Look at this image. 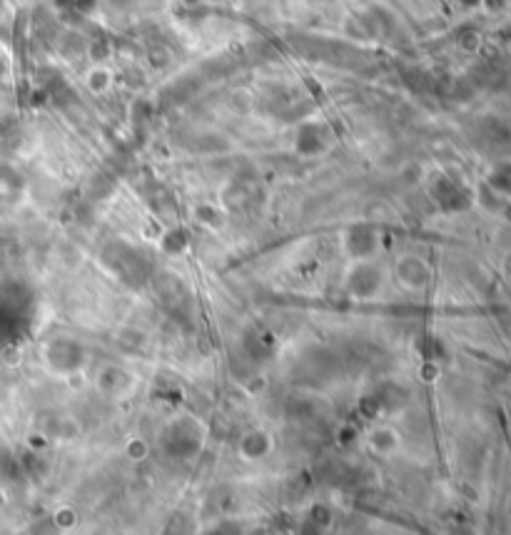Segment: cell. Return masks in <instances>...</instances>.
<instances>
[{"mask_svg":"<svg viewBox=\"0 0 511 535\" xmlns=\"http://www.w3.org/2000/svg\"><path fill=\"white\" fill-rule=\"evenodd\" d=\"M162 448L167 456H173L177 460H187L197 456L202 448V431L200 426L190 419H180L170 423L162 433Z\"/></svg>","mask_w":511,"mask_h":535,"instance_id":"6da1fadb","label":"cell"},{"mask_svg":"<svg viewBox=\"0 0 511 535\" xmlns=\"http://www.w3.org/2000/svg\"><path fill=\"white\" fill-rule=\"evenodd\" d=\"M45 356H48V364L53 371L58 374H75V371L83 369L85 364V349L83 343L75 341V339H55V341L50 343L48 351H45Z\"/></svg>","mask_w":511,"mask_h":535,"instance_id":"7a4b0ae2","label":"cell"},{"mask_svg":"<svg viewBox=\"0 0 511 535\" xmlns=\"http://www.w3.org/2000/svg\"><path fill=\"white\" fill-rule=\"evenodd\" d=\"M272 451V439H270V433H264V431H247L245 436H242L240 441V453L245 456V458L249 460H260L264 458L267 453Z\"/></svg>","mask_w":511,"mask_h":535,"instance_id":"3957f363","label":"cell"},{"mask_svg":"<svg viewBox=\"0 0 511 535\" xmlns=\"http://www.w3.org/2000/svg\"><path fill=\"white\" fill-rule=\"evenodd\" d=\"M379 289V274L372 267H360L354 269V274L349 276V291L357 296H372Z\"/></svg>","mask_w":511,"mask_h":535,"instance_id":"277c9868","label":"cell"},{"mask_svg":"<svg viewBox=\"0 0 511 535\" xmlns=\"http://www.w3.org/2000/svg\"><path fill=\"white\" fill-rule=\"evenodd\" d=\"M372 446L377 448V451L387 453V451H392V448H394V439L389 436L387 431H377L372 436Z\"/></svg>","mask_w":511,"mask_h":535,"instance_id":"5b68a950","label":"cell"}]
</instances>
